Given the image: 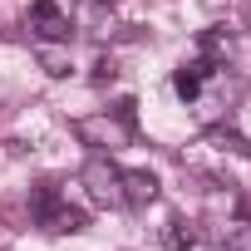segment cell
I'll return each instance as SVG.
<instances>
[{"label": "cell", "mask_w": 251, "mask_h": 251, "mask_svg": "<svg viewBox=\"0 0 251 251\" xmlns=\"http://www.w3.org/2000/svg\"><path fill=\"white\" fill-rule=\"evenodd\" d=\"M128 128H133V103H118V118L99 113V118H79V123H74V133H79L89 148H108V153L128 143Z\"/></svg>", "instance_id": "6da1fadb"}, {"label": "cell", "mask_w": 251, "mask_h": 251, "mask_svg": "<svg viewBox=\"0 0 251 251\" xmlns=\"http://www.w3.org/2000/svg\"><path fill=\"white\" fill-rule=\"evenodd\" d=\"M79 182L89 187V197L99 207H123V182H118V168L108 158H89L84 173H79Z\"/></svg>", "instance_id": "7a4b0ae2"}, {"label": "cell", "mask_w": 251, "mask_h": 251, "mask_svg": "<svg viewBox=\"0 0 251 251\" xmlns=\"http://www.w3.org/2000/svg\"><path fill=\"white\" fill-rule=\"evenodd\" d=\"M25 25L35 30V40H50V45L69 40V15L54 5V0H35V5L25 10Z\"/></svg>", "instance_id": "3957f363"}, {"label": "cell", "mask_w": 251, "mask_h": 251, "mask_svg": "<svg viewBox=\"0 0 251 251\" xmlns=\"http://www.w3.org/2000/svg\"><path fill=\"white\" fill-rule=\"evenodd\" d=\"M40 222L50 226V231H84L89 226V217L79 212V207H69V202H54V197H40Z\"/></svg>", "instance_id": "277c9868"}, {"label": "cell", "mask_w": 251, "mask_h": 251, "mask_svg": "<svg viewBox=\"0 0 251 251\" xmlns=\"http://www.w3.org/2000/svg\"><path fill=\"white\" fill-rule=\"evenodd\" d=\"M118 182H123V207H148V202H158V177H153L148 168L118 173Z\"/></svg>", "instance_id": "5b68a950"}, {"label": "cell", "mask_w": 251, "mask_h": 251, "mask_svg": "<svg viewBox=\"0 0 251 251\" xmlns=\"http://www.w3.org/2000/svg\"><path fill=\"white\" fill-rule=\"evenodd\" d=\"M35 59L45 64V74H50V79H64V74H69V50H59V45H50V40H40V45H35Z\"/></svg>", "instance_id": "8992f818"}, {"label": "cell", "mask_w": 251, "mask_h": 251, "mask_svg": "<svg viewBox=\"0 0 251 251\" xmlns=\"http://www.w3.org/2000/svg\"><path fill=\"white\" fill-rule=\"evenodd\" d=\"M212 74V64H182L177 74H173V89L182 94V99H197L202 94V79Z\"/></svg>", "instance_id": "52a82bcc"}, {"label": "cell", "mask_w": 251, "mask_h": 251, "mask_svg": "<svg viewBox=\"0 0 251 251\" xmlns=\"http://www.w3.org/2000/svg\"><path fill=\"white\" fill-rule=\"evenodd\" d=\"M163 246H168V251H192V246H197V226L182 222V217H173L168 231H163Z\"/></svg>", "instance_id": "ba28073f"}, {"label": "cell", "mask_w": 251, "mask_h": 251, "mask_svg": "<svg viewBox=\"0 0 251 251\" xmlns=\"http://www.w3.org/2000/svg\"><path fill=\"white\" fill-rule=\"evenodd\" d=\"M212 143H217V148H226V153H236V158H246V163H251V143H246V138H241V133H226V128H217V133H212Z\"/></svg>", "instance_id": "9c48e42d"}, {"label": "cell", "mask_w": 251, "mask_h": 251, "mask_svg": "<svg viewBox=\"0 0 251 251\" xmlns=\"http://www.w3.org/2000/svg\"><path fill=\"white\" fill-rule=\"evenodd\" d=\"M226 251H251V226H236L226 236Z\"/></svg>", "instance_id": "30bf717a"}]
</instances>
